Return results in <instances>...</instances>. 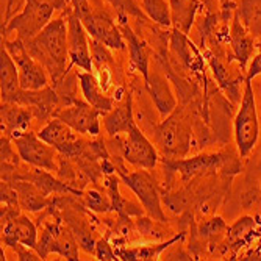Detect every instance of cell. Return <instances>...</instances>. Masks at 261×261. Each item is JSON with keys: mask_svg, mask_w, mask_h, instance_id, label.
I'll return each instance as SVG.
<instances>
[{"mask_svg": "<svg viewBox=\"0 0 261 261\" xmlns=\"http://www.w3.org/2000/svg\"><path fill=\"white\" fill-rule=\"evenodd\" d=\"M100 116L103 114L86 100H77L75 103L60 108L55 113V117L72 127L77 133L91 138L100 135Z\"/></svg>", "mask_w": 261, "mask_h": 261, "instance_id": "14", "label": "cell"}, {"mask_svg": "<svg viewBox=\"0 0 261 261\" xmlns=\"http://www.w3.org/2000/svg\"><path fill=\"white\" fill-rule=\"evenodd\" d=\"M67 20V41H69V66H74L80 70H94L91 47H89V33L86 32L83 22L72 13L69 7L61 11Z\"/></svg>", "mask_w": 261, "mask_h": 261, "instance_id": "12", "label": "cell"}, {"mask_svg": "<svg viewBox=\"0 0 261 261\" xmlns=\"http://www.w3.org/2000/svg\"><path fill=\"white\" fill-rule=\"evenodd\" d=\"M124 163L125 161L116 163V174L121 177V181L135 193L139 203L146 210L147 216L161 222H168V218H166L161 208V197H160L156 181L150 174V171L136 169L133 172H128Z\"/></svg>", "mask_w": 261, "mask_h": 261, "instance_id": "7", "label": "cell"}, {"mask_svg": "<svg viewBox=\"0 0 261 261\" xmlns=\"http://www.w3.org/2000/svg\"><path fill=\"white\" fill-rule=\"evenodd\" d=\"M94 255H96L97 259H102V261H114V259H117L116 247L113 244H110L108 236H105V238L97 241L96 252H94Z\"/></svg>", "mask_w": 261, "mask_h": 261, "instance_id": "37", "label": "cell"}, {"mask_svg": "<svg viewBox=\"0 0 261 261\" xmlns=\"http://www.w3.org/2000/svg\"><path fill=\"white\" fill-rule=\"evenodd\" d=\"M89 47H91V58L94 67H102V66H114V58L111 54V49L102 44L100 41L89 38Z\"/></svg>", "mask_w": 261, "mask_h": 261, "instance_id": "34", "label": "cell"}, {"mask_svg": "<svg viewBox=\"0 0 261 261\" xmlns=\"http://www.w3.org/2000/svg\"><path fill=\"white\" fill-rule=\"evenodd\" d=\"M13 185L17 191L19 205L23 211L38 213V211L45 210L52 202V197L45 196L35 183L29 180H17V181H13Z\"/></svg>", "mask_w": 261, "mask_h": 261, "instance_id": "28", "label": "cell"}, {"mask_svg": "<svg viewBox=\"0 0 261 261\" xmlns=\"http://www.w3.org/2000/svg\"><path fill=\"white\" fill-rule=\"evenodd\" d=\"M228 47L231 50V60L238 63L240 70H247V66L256 50V39L249 33L236 14L230 22Z\"/></svg>", "mask_w": 261, "mask_h": 261, "instance_id": "18", "label": "cell"}, {"mask_svg": "<svg viewBox=\"0 0 261 261\" xmlns=\"http://www.w3.org/2000/svg\"><path fill=\"white\" fill-rule=\"evenodd\" d=\"M38 136L70 160L79 158L89 144V141L82 138L83 135L77 133L72 127H69L58 117L49 119V122L38 132Z\"/></svg>", "mask_w": 261, "mask_h": 261, "instance_id": "10", "label": "cell"}, {"mask_svg": "<svg viewBox=\"0 0 261 261\" xmlns=\"http://www.w3.org/2000/svg\"><path fill=\"white\" fill-rule=\"evenodd\" d=\"M205 57L208 61V66L211 69L213 75H215V80L218 82L219 88L225 91L227 97L231 100V103H238L240 102V85L246 82V79L243 75L240 77H233V74L227 69V66L224 64L222 58L218 57L216 54H213L210 50H205Z\"/></svg>", "mask_w": 261, "mask_h": 261, "instance_id": "24", "label": "cell"}, {"mask_svg": "<svg viewBox=\"0 0 261 261\" xmlns=\"http://www.w3.org/2000/svg\"><path fill=\"white\" fill-rule=\"evenodd\" d=\"M0 116H2V135L8 136L10 139L29 132V127L35 119L32 108L8 102H2Z\"/></svg>", "mask_w": 261, "mask_h": 261, "instance_id": "20", "label": "cell"}, {"mask_svg": "<svg viewBox=\"0 0 261 261\" xmlns=\"http://www.w3.org/2000/svg\"><path fill=\"white\" fill-rule=\"evenodd\" d=\"M259 166H261V160H259Z\"/></svg>", "mask_w": 261, "mask_h": 261, "instance_id": "38", "label": "cell"}, {"mask_svg": "<svg viewBox=\"0 0 261 261\" xmlns=\"http://www.w3.org/2000/svg\"><path fill=\"white\" fill-rule=\"evenodd\" d=\"M185 238V233H178L168 241H163L160 244H146V246H136V247H116L117 259L125 261H149V259H158V256L163 253L169 246L181 241Z\"/></svg>", "mask_w": 261, "mask_h": 261, "instance_id": "27", "label": "cell"}, {"mask_svg": "<svg viewBox=\"0 0 261 261\" xmlns=\"http://www.w3.org/2000/svg\"><path fill=\"white\" fill-rule=\"evenodd\" d=\"M135 124L136 122L133 116L132 94L125 92L121 103L114 107L107 114H103V127L108 136H117V135H127Z\"/></svg>", "mask_w": 261, "mask_h": 261, "instance_id": "22", "label": "cell"}, {"mask_svg": "<svg viewBox=\"0 0 261 261\" xmlns=\"http://www.w3.org/2000/svg\"><path fill=\"white\" fill-rule=\"evenodd\" d=\"M117 23L122 30L124 39L127 42V50H128V58H130V66L138 70V72L144 79V83L149 80L150 70H149V64H150V47L149 44L142 39L128 23V16L125 14H119L117 16Z\"/></svg>", "mask_w": 261, "mask_h": 261, "instance_id": "17", "label": "cell"}, {"mask_svg": "<svg viewBox=\"0 0 261 261\" xmlns=\"http://www.w3.org/2000/svg\"><path fill=\"white\" fill-rule=\"evenodd\" d=\"M136 230L142 234V236H147V238L156 241V240H164V238H169L172 233H169L168 230H164V224L161 221H156L153 218H142L139 216L136 219Z\"/></svg>", "mask_w": 261, "mask_h": 261, "instance_id": "33", "label": "cell"}, {"mask_svg": "<svg viewBox=\"0 0 261 261\" xmlns=\"http://www.w3.org/2000/svg\"><path fill=\"white\" fill-rule=\"evenodd\" d=\"M82 22L91 38L100 41L111 50H127V42L119 23H116L105 10L94 8L92 13Z\"/></svg>", "mask_w": 261, "mask_h": 261, "instance_id": "13", "label": "cell"}, {"mask_svg": "<svg viewBox=\"0 0 261 261\" xmlns=\"http://www.w3.org/2000/svg\"><path fill=\"white\" fill-rule=\"evenodd\" d=\"M240 153L224 150L218 153H202L193 158H164L163 168L168 175H180L183 183L222 174L233 177L241 171Z\"/></svg>", "mask_w": 261, "mask_h": 261, "instance_id": "2", "label": "cell"}, {"mask_svg": "<svg viewBox=\"0 0 261 261\" xmlns=\"http://www.w3.org/2000/svg\"><path fill=\"white\" fill-rule=\"evenodd\" d=\"M38 238V225L23 215H19L8 224L2 225V244L8 247H13L14 244H23L27 247L36 249Z\"/></svg>", "mask_w": 261, "mask_h": 261, "instance_id": "19", "label": "cell"}, {"mask_svg": "<svg viewBox=\"0 0 261 261\" xmlns=\"http://www.w3.org/2000/svg\"><path fill=\"white\" fill-rule=\"evenodd\" d=\"M2 44L7 47L11 58L14 60L19 72V80L22 89H42L49 85L50 77L47 70L29 54L25 42L14 38L8 39L2 36Z\"/></svg>", "mask_w": 261, "mask_h": 261, "instance_id": "8", "label": "cell"}, {"mask_svg": "<svg viewBox=\"0 0 261 261\" xmlns=\"http://www.w3.org/2000/svg\"><path fill=\"white\" fill-rule=\"evenodd\" d=\"M77 79L83 92V97L88 103H91L94 108H97L102 114H107L114 108V99L107 96V91L99 83L94 70H80L77 72Z\"/></svg>", "mask_w": 261, "mask_h": 261, "instance_id": "23", "label": "cell"}, {"mask_svg": "<svg viewBox=\"0 0 261 261\" xmlns=\"http://www.w3.org/2000/svg\"><path fill=\"white\" fill-rule=\"evenodd\" d=\"M147 91H149V96L153 100V105L160 114L161 119L168 117L177 107V99H175V94L169 85V80L166 79L163 74L160 72H150L149 80L144 83Z\"/></svg>", "mask_w": 261, "mask_h": 261, "instance_id": "21", "label": "cell"}, {"mask_svg": "<svg viewBox=\"0 0 261 261\" xmlns=\"http://www.w3.org/2000/svg\"><path fill=\"white\" fill-rule=\"evenodd\" d=\"M38 221L41 231L36 250L42 259H47L50 253H57L70 261L79 259V241L55 208L49 205Z\"/></svg>", "mask_w": 261, "mask_h": 261, "instance_id": "3", "label": "cell"}, {"mask_svg": "<svg viewBox=\"0 0 261 261\" xmlns=\"http://www.w3.org/2000/svg\"><path fill=\"white\" fill-rule=\"evenodd\" d=\"M105 2L111 8H114L117 16L125 14V16H132L138 20H142V22L149 20L147 16L144 14V11H142L141 5H138L135 0H105Z\"/></svg>", "mask_w": 261, "mask_h": 261, "instance_id": "35", "label": "cell"}, {"mask_svg": "<svg viewBox=\"0 0 261 261\" xmlns=\"http://www.w3.org/2000/svg\"><path fill=\"white\" fill-rule=\"evenodd\" d=\"M13 103L32 108L35 119L47 121L55 117L60 108V99L54 86H44L42 89H20Z\"/></svg>", "mask_w": 261, "mask_h": 261, "instance_id": "16", "label": "cell"}, {"mask_svg": "<svg viewBox=\"0 0 261 261\" xmlns=\"http://www.w3.org/2000/svg\"><path fill=\"white\" fill-rule=\"evenodd\" d=\"M25 47L29 54L47 70L54 85L61 82L70 70L66 16L61 13L60 17L52 19L36 36L25 42Z\"/></svg>", "mask_w": 261, "mask_h": 261, "instance_id": "1", "label": "cell"}, {"mask_svg": "<svg viewBox=\"0 0 261 261\" xmlns=\"http://www.w3.org/2000/svg\"><path fill=\"white\" fill-rule=\"evenodd\" d=\"M227 230H228V225L224 222V219L216 216V218H211V219L205 221L203 224H200L199 230H197V234L200 236L202 240H213V238H216V236L222 234Z\"/></svg>", "mask_w": 261, "mask_h": 261, "instance_id": "36", "label": "cell"}, {"mask_svg": "<svg viewBox=\"0 0 261 261\" xmlns=\"http://www.w3.org/2000/svg\"><path fill=\"white\" fill-rule=\"evenodd\" d=\"M253 230H255L253 218H250V216L240 218L227 230V246H225V249L228 250L233 247L234 250H238L241 244L247 243L252 238Z\"/></svg>", "mask_w": 261, "mask_h": 261, "instance_id": "31", "label": "cell"}, {"mask_svg": "<svg viewBox=\"0 0 261 261\" xmlns=\"http://www.w3.org/2000/svg\"><path fill=\"white\" fill-rule=\"evenodd\" d=\"M121 155L125 163L136 169L152 171L158 163V150L153 142L135 124L132 130L121 136Z\"/></svg>", "mask_w": 261, "mask_h": 261, "instance_id": "11", "label": "cell"}, {"mask_svg": "<svg viewBox=\"0 0 261 261\" xmlns=\"http://www.w3.org/2000/svg\"><path fill=\"white\" fill-rule=\"evenodd\" d=\"M233 136L236 152L241 158H247L259 139V121L255 102V92L252 88V82H244V91L240 102V110L233 121Z\"/></svg>", "mask_w": 261, "mask_h": 261, "instance_id": "6", "label": "cell"}, {"mask_svg": "<svg viewBox=\"0 0 261 261\" xmlns=\"http://www.w3.org/2000/svg\"><path fill=\"white\" fill-rule=\"evenodd\" d=\"M119 181H121L119 175H116V174L105 175V188H107V193H108L110 200H111V211H116L117 216H127V218L142 216L146 213V210L141 208L142 206L141 203L138 205V203L121 196Z\"/></svg>", "mask_w": 261, "mask_h": 261, "instance_id": "26", "label": "cell"}, {"mask_svg": "<svg viewBox=\"0 0 261 261\" xmlns=\"http://www.w3.org/2000/svg\"><path fill=\"white\" fill-rule=\"evenodd\" d=\"M69 7L67 0H23L20 13L2 23V36L16 32V38L27 42L54 19L55 11Z\"/></svg>", "mask_w": 261, "mask_h": 261, "instance_id": "4", "label": "cell"}, {"mask_svg": "<svg viewBox=\"0 0 261 261\" xmlns=\"http://www.w3.org/2000/svg\"><path fill=\"white\" fill-rule=\"evenodd\" d=\"M16 150L22 161L32 166V168H39L45 169L50 172L58 171V158L60 152L52 147L50 144H47L45 141H42L38 133L33 132H25L20 133L13 139Z\"/></svg>", "mask_w": 261, "mask_h": 261, "instance_id": "9", "label": "cell"}, {"mask_svg": "<svg viewBox=\"0 0 261 261\" xmlns=\"http://www.w3.org/2000/svg\"><path fill=\"white\" fill-rule=\"evenodd\" d=\"M20 89L22 86L17 66L7 50V47L2 44V49H0V96H2V102L13 103Z\"/></svg>", "mask_w": 261, "mask_h": 261, "instance_id": "25", "label": "cell"}, {"mask_svg": "<svg viewBox=\"0 0 261 261\" xmlns=\"http://www.w3.org/2000/svg\"><path fill=\"white\" fill-rule=\"evenodd\" d=\"M141 8L155 25L161 29L172 27V13L169 2H166V0H141Z\"/></svg>", "mask_w": 261, "mask_h": 261, "instance_id": "30", "label": "cell"}, {"mask_svg": "<svg viewBox=\"0 0 261 261\" xmlns=\"http://www.w3.org/2000/svg\"><path fill=\"white\" fill-rule=\"evenodd\" d=\"M153 141L166 158H186L193 147V127L183 107H177L160 125L153 128Z\"/></svg>", "mask_w": 261, "mask_h": 261, "instance_id": "5", "label": "cell"}, {"mask_svg": "<svg viewBox=\"0 0 261 261\" xmlns=\"http://www.w3.org/2000/svg\"><path fill=\"white\" fill-rule=\"evenodd\" d=\"M79 200L92 213H103L105 215V213L111 211V200L108 193H103L97 188H89L86 191H83Z\"/></svg>", "mask_w": 261, "mask_h": 261, "instance_id": "32", "label": "cell"}, {"mask_svg": "<svg viewBox=\"0 0 261 261\" xmlns=\"http://www.w3.org/2000/svg\"><path fill=\"white\" fill-rule=\"evenodd\" d=\"M169 47L174 58L178 60V63L191 70L193 74L199 77H205V67H206V58H203V54L199 47L189 39L188 33H183L177 29H172L169 33Z\"/></svg>", "mask_w": 261, "mask_h": 261, "instance_id": "15", "label": "cell"}, {"mask_svg": "<svg viewBox=\"0 0 261 261\" xmlns=\"http://www.w3.org/2000/svg\"><path fill=\"white\" fill-rule=\"evenodd\" d=\"M236 16L255 39L261 38V0H238Z\"/></svg>", "mask_w": 261, "mask_h": 261, "instance_id": "29", "label": "cell"}]
</instances>
